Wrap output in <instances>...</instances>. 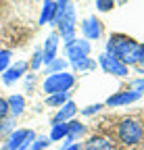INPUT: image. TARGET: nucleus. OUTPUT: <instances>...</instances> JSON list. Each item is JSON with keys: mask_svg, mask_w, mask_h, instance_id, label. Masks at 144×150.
Segmentation results:
<instances>
[{"mask_svg": "<svg viewBox=\"0 0 144 150\" xmlns=\"http://www.w3.org/2000/svg\"><path fill=\"white\" fill-rule=\"evenodd\" d=\"M86 134V125L79 123V121H69V134H67V140L75 142L77 138H82Z\"/></svg>", "mask_w": 144, "mask_h": 150, "instance_id": "nucleus-17", "label": "nucleus"}, {"mask_svg": "<svg viewBox=\"0 0 144 150\" xmlns=\"http://www.w3.org/2000/svg\"><path fill=\"white\" fill-rule=\"evenodd\" d=\"M75 83V77L67 71H61V73H52L44 79V92L48 96L52 94H59V92H69Z\"/></svg>", "mask_w": 144, "mask_h": 150, "instance_id": "nucleus-2", "label": "nucleus"}, {"mask_svg": "<svg viewBox=\"0 0 144 150\" xmlns=\"http://www.w3.org/2000/svg\"><path fill=\"white\" fill-rule=\"evenodd\" d=\"M25 69H27V65H25V63H15L13 67H9V69L4 71V75H2V81H4L6 86L15 83V81L19 79L23 73H25Z\"/></svg>", "mask_w": 144, "mask_h": 150, "instance_id": "nucleus-11", "label": "nucleus"}, {"mask_svg": "<svg viewBox=\"0 0 144 150\" xmlns=\"http://www.w3.org/2000/svg\"><path fill=\"white\" fill-rule=\"evenodd\" d=\"M15 131V119L13 117H6L0 121V134H13Z\"/></svg>", "mask_w": 144, "mask_h": 150, "instance_id": "nucleus-20", "label": "nucleus"}, {"mask_svg": "<svg viewBox=\"0 0 144 150\" xmlns=\"http://www.w3.org/2000/svg\"><path fill=\"white\" fill-rule=\"evenodd\" d=\"M27 131H29V129H15L13 134L9 136V140H6V144H4L2 150H19V148L23 146L25 138H27Z\"/></svg>", "mask_w": 144, "mask_h": 150, "instance_id": "nucleus-10", "label": "nucleus"}, {"mask_svg": "<svg viewBox=\"0 0 144 150\" xmlns=\"http://www.w3.org/2000/svg\"><path fill=\"white\" fill-rule=\"evenodd\" d=\"M57 27H59V33H61L63 42H65V48L75 42V38H73L75 35V11H73V4H67V8H65L63 17L59 19Z\"/></svg>", "mask_w": 144, "mask_h": 150, "instance_id": "nucleus-4", "label": "nucleus"}, {"mask_svg": "<svg viewBox=\"0 0 144 150\" xmlns=\"http://www.w3.org/2000/svg\"><path fill=\"white\" fill-rule=\"evenodd\" d=\"M55 4H57V6H67L69 0H55Z\"/></svg>", "mask_w": 144, "mask_h": 150, "instance_id": "nucleus-29", "label": "nucleus"}, {"mask_svg": "<svg viewBox=\"0 0 144 150\" xmlns=\"http://www.w3.org/2000/svg\"><path fill=\"white\" fill-rule=\"evenodd\" d=\"M9 117V102L6 98H0V121Z\"/></svg>", "mask_w": 144, "mask_h": 150, "instance_id": "nucleus-26", "label": "nucleus"}, {"mask_svg": "<svg viewBox=\"0 0 144 150\" xmlns=\"http://www.w3.org/2000/svg\"><path fill=\"white\" fill-rule=\"evenodd\" d=\"M75 112H77V106L73 104V102H65L63 106H61V110L57 112V115H55V119H52V123H67L71 117H73L75 115Z\"/></svg>", "mask_w": 144, "mask_h": 150, "instance_id": "nucleus-12", "label": "nucleus"}, {"mask_svg": "<svg viewBox=\"0 0 144 150\" xmlns=\"http://www.w3.org/2000/svg\"><path fill=\"white\" fill-rule=\"evenodd\" d=\"M142 94L136 92V90H130V92H117L106 100V106H123V104H132L136 100H140Z\"/></svg>", "mask_w": 144, "mask_h": 150, "instance_id": "nucleus-8", "label": "nucleus"}, {"mask_svg": "<svg viewBox=\"0 0 144 150\" xmlns=\"http://www.w3.org/2000/svg\"><path fill=\"white\" fill-rule=\"evenodd\" d=\"M140 73H142V75H144V69H140Z\"/></svg>", "mask_w": 144, "mask_h": 150, "instance_id": "nucleus-31", "label": "nucleus"}, {"mask_svg": "<svg viewBox=\"0 0 144 150\" xmlns=\"http://www.w3.org/2000/svg\"><path fill=\"white\" fill-rule=\"evenodd\" d=\"M61 150H86L79 142H73V144H71V146H67V148H61Z\"/></svg>", "mask_w": 144, "mask_h": 150, "instance_id": "nucleus-28", "label": "nucleus"}, {"mask_svg": "<svg viewBox=\"0 0 144 150\" xmlns=\"http://www.w3.org/2000/svg\"><path fill=\"white\" fill-rule=\"evenodd\" d=\"M0 144H2V134H0Z\"/></svg>", "mask_w": 144, "mask_h": 150, "instance_id": "nucleus-30", "label": "nucleus"}, {"mask_svg": "<svg viewBox=\"0 0 144 150\" xmlns=\"http://www.w3.org/2000/svg\"><path fill=\"white\" fill-rule=\"evenodd\" d=\"M44 65V56H42V50H35L33 52V56H31V63H29V67L35 71V69H40Z\"/></svg>", "mask_w": 144, "mask_h": 150, "instance_id": "nucleus-22", "label": "nucleus"}, {"mask_svg": "<svg viewBox=\"0 0 144 150\" xmlns=\"http://www.w3.org/2000/svg\"><path fill=\"white\" fill-rule=\"evenodd\" d=\"M84 148H86V150H115L113 144L106 140V138H102V136H92V138L86 142Z\"/></svg>", "mask_w": 144, "mask_h": 150, "instance_id": "nucleus-14", "label": "nucleus"}, {"mask_svg": "<svg viewBox=\"0 0 144 150\" xmlns=\"http://www.w3.org/2000/svg\"><path fill=\"white\" fill-rule=\"evenodd\" d=\"M11 50H0V73H4L11 65Z\"/></svg>", "mask_w": 144, "mask_h": 150, "instance_id": "nucleus-21", "label": "nucleus"}, {"mask_svg": "<svg viewBox=\"0 0 144 150\" xmlns=\"http://www.w3.org/2000/svg\"><path fill=\"white\" fill-rule=\"evenodd\" d=\"M65 67H67V61H63V59H55L50 65H46V75L61 73V71H65Z\"/></svg>", "mask_w": 144, "mask_h": 150, "instance_id": "nucleus-19", "label": "nucleus"}, {"mask_svg": "<svg viewBox=\"0 0 144 150\" xmlns=\"http://www.w3.org/2000/svg\"><path fill=\"white\" fill-rule=\"evenodd\" d=\"M77 71H90V69H96V63L92 61V59H84L82 63H77V65H73Z\"/></svg>", "mask_w": 144, "mask_h": 150, "instance_id": "nucleus-25", "label": "nucleus"}, {"mask_svg": "<svg viewBox=\"0 0 144 150\" xmlns=\"http://www.w3.org/2000/svg\"><path fill=\"white\" fill-rule=\"evenodd\" d=\"M55 13H57L55 0H44V6H42V13H40V25L52 23V19H55Z\"/></svg>", "mask_w": 144, "mask_h": 150, "instance_id": "nucleus-15", "label": "nucleus"}, {"mask_svg": "<svg viewBox=\"0 0 144 150\" xmlns=\"http://www.w3.org/2000/svg\"><path fill=\"white\" fill-rule=\"evenodd\" d=\"M117 136L125 146H134L142 140L144 129H142L140 121H136V119H123L117 127Z\"/></svg>", "mask_w": 144, "mask_h": 150, "instance_id": "nucleus-3", "label": "nucleus"}, {"mask_svg": "<svg viewBox=\"0 0 144 150\" xmlns=\"http://www.w3.org/2000/svg\"><path fill=\"white\" fill-rule=\"evenodd\" d=\"M106 54L115 56L125 67L138 65V63H144V44L134 42L128 35L115 33V35H111L109 44H106Z\"/></svg>", "mask_w": 144, "mask_h": 150, "instance_id": "nucleus-1", "label": "nucleus"}, {"mask_svg": "<svg viewBox=\"0 0 144 150\" xmlns=\"http://www.w3.org/2000/svg\"><path fill=\"white\" fill-rule=\"evenodd\" d=\"M67 134H69V121L67 123H52V129H50V136L48 138L59 142V140H65Z\"/></svg>", "mask_w": 144, "mask_h": 150, "instance_id": "nucleus-16", "label": "nucleus"}, {"mask_svg": "<svg viewBox=\"0 0 144 150\" xmlns=\"http://www.w3.org/2000/svg\"><path fill=\"white\" fill-rule=\"evenodd\" d=\"M9 102V115L15 119V117H19L21 112L25 110V98L19 96V94H13V96L6 100Z\"/></svg>", "mask_w": 144, "mask_h": 150, "instance_id": "nucleus-13", "label": "nucleus"}, {"mask_svg": "<svg viewBox=\"0 0 144 150\" xmlns=\"http://www.w3.org/2000/svg\"><path fill=\"white\" fill-rule=\"evenodd\" d=\"M117 0H96V8L102 11V13H109L113 6H115Z\"/></svg>", "mask_w": 144, "mask_h": 150, "instance_id": "nucleus-24", "label": "nucleus"}, {"mask_svg": "<svg viewBox=\"0 0 144 150\" xmlns=\"http://www.w3.org/2000/svg\"><path fill=\"white\" fill-rule=\"evenodd\" d=\"M88 54H90V44H88V40H75L71 46H67V56H69L71 65L82 63L84 59H88Z\"/></svg>", "mask_w": 144, "mask_h": 150, "instance_id": "nucleus-5", "label": "nucleus"}, {"mask_svg": "<svg viewBox=\"0 0 144 150\" xmlns=\"http://www.w3.org/2000/svg\"><path fill=\"white\" fill-rule=\"evenodd\" d=\"M102 108V104H90V106H86V108H82V115H94V112H98Z\"/></svg>", "mask_w": 144, "mask_h": 150, "instance_id": "nucleus-27", "label": "nucleus"}, {"mask_svg": "<svg viewBox=\"0 0 144 150\" xmlns=\"http://www.w3.org/2000/svg\"><path fill=\"white\" fill-rule=\"evenodd\" d=\"M57 50H59V33H50L44 42L42 48V56H44V65H50L57 59Z\"/></svg>", "mask_w": 144, "mask_h": 150, "instance_id": "nucleus-9", "label": "nucleus"}, {"mask_svg": "<svg viewBox=\"0 0 144 150\" xmlns=\"http://www.w3.org/2000/svg\"><path fill=\"white\" fill-rule=\"evenodd\" d=\"M98 63H100V67L106 71V73H113V75H119V77H125L128 75V67H125L121 61H117L115 56H111V54H100V59H98Z\"/></svg>", "mask_w": 144, "mask_h": 150, "instance_id": "nucleus-6", "label": "nucleus"}, {"mask_svg": "<svg viewBox=\"0 0 144 150\" xmlns=\"http://www.w3.org/2000/svg\"><path fill=\"white\" fill-rule=\"evenodd\" d=\"M50 144V138H46V136H35V140H33V144H31V150H42V148H46Z\"/></svg>", "mask_w": 144, "mask_h": 150, "instance_id": "nucleus-23", "label": "nucleus"}, {"mask_svg": "<svg viewBox=\"0 0 144 150\" xmlns=\"http://www.w3.org/2000/svg\"><path fill=\"white\" fill-rule=\"evenodd\" d=\"M69 96H71V92H59V94H52V96L46 98V104H48V106H63L65 102H69Z\"/></svg>", "mask_w": 144, "mask_h": 150, "instance_id": "nucleus-18", "label": "nucleus"}, {"mask_svg": "<svg viewBox=\"0 0 144 150\" xmlns=\"http://www.w3.org/2000/svg\"><path fill=\"white\" fill-rule=\"evenodd\" d=\"M82 31L86 35V40H98L102 35V23L92 15V17H86L82 21Z\"/></svg>", "mask_w": 144, "mask_h": 150, "instance_id": "nucleus-7", "label": "nucleus"}]
</instances>
